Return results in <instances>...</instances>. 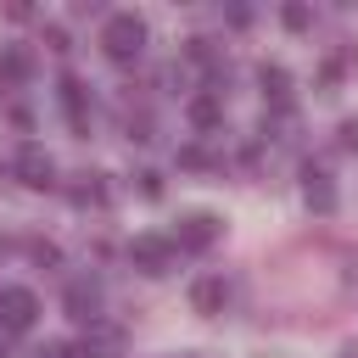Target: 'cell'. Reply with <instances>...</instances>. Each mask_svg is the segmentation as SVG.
Here are the masks:
<instances>
[{
    "label": "cell",
    "mask_w": 358,
    "mask_h": 358,
    "mask_svg": "<svg viewBox=\"0 0 358 358\" xmlns=\"http://www.w3.org/2000/svg\"><path fill=\"white\" fill-rule=\"evenodd\" d=\"M185 117H190L196 129H218V123H224V90H196L190 106H185Z\"/></svg>",
    "instance_id": "cell-9"
},
{
    "label": "cell",
    "mask_w": 358,
    "mask_h": 358,
    "mask_svg": "<svg viewBox=\"0 0 358 358\" xmlns=\"http://www.w3.org/2000/svg\"><path fill=\"white\" fill-rule=\"evenodd\" d=\"M45 45H50V50H67V28H62V22H45Z\"/></svg>",
    "instance_id": "cell-19"
},
{
    "label": "cell",
    "mask_w": 358,
    "mask_h": 358,
    "mask_svg": "<svg viewBox=\"0 0 358 358\" xmlns=\"http://www.w3.org/2000/svg\"><path fill=\"white\" fill-rule=\"evenodd\" d=\"M11 173H17V179H22L28 190H50V185H56V162H50V151H45V145H34V140H28L22 151H17Z\"/></svg>",
    "instance_id": "cell-3"
},
{
    "label": "cell",
    "mask_w": 358,
    "mask_h": 358,
    "mask_svg": "<svg viewBox=\"0 0 358 358\" xmlns=\"http://www.w3.org/2000/svg\"><path fill=\"white\" fill-rule=\"evenodd\" d=\"M39 319V296L28 285H0V330H28Z\"/></svg>",
    "instance_id": "cell-4"
},
{
    "label": "cell",
    "mask_w": 358,
    "mask_h": 358,
    "mask_svg": "<svg viewBox=\"0 0 358 358\" xmlns=\"http://www.w3.org/2000/svg\"><path fill=\"white\" fill-rule=\"evenodd\" d=\"M218 218L213 213H185L179 218V229H173V252H207L213 241H218Z\"/></svg>",
    "instance_id": "cell-6"
},
{
    "label": "cell",
    "mask_w": 358,
    "mask_h": 358,
    "mask_svg": "<svg viewBox=\"0 0 358 358\" xmlns=\"http://www.w3.org/2000/svg\"><path fill=\"white\" fill-rule=\"evenodd\" d=\"M179 162H185V168H213V157H207L201 145H185V151H179Z\"/></svg>",
    "instance_id": "cell-18"
},
{
    "label": "cell",
    "mask_w": 358,
    "mask_h": 358,
    "mask_svg": "<svg viewBox=\"0 0 358 358\" xmlns=\"http://www.w3.org/2000/svg\"><path fill=\"white\" fill-rule=\"evenodd\" d=\"M101 50H106L112 62H134V56L145 50V17H134V11H112V17L101 22Z\"/></svg>",
    "instance_id": "cell-1"
},
{
    "label": "cell",
    "mask_w": 358,
    "mask_h": 358,
    "mask_svg": "<svg viewBox=\"0 0 358 358\" xmlns=\"http://www.w3.org/2000/svg\"><path fill=\"white\" fill-rule=\"evenodd\" d=\"M62 308H67L73 319H84V324H95V319H101V280H90V274H78V280H67V291H62Z\"/></svg>",
    "instance_id": "cell-7"
},
{
    "label": "cell",
    "mask_w": 358,
    "mask_h": 358,
    "mask_svg": "<svg viewBox=\"0 0 358 358\" xmlns=\"http://www.w3.org/2000/svg\"><path fill=\"white\" fill-rule=\"evenodd\" d=\"M280 22H285V28H291V34H302V28H313V11H308V6H296V0H291V6H280Z\"/></svg>",
    "instance_id": "cell-15"
},
{
    "label": "cell",
    "mask_w": 358,
    "mask_h": 358,
    "mask_svg": "<svg viewBox=\"0 0 358 358\" xmlns=\"http://www.w3.org/2000/svg\"><path fill=\"white\" fill-rule=\"evenodd\" d=\"M140 196H151V201H157V196H162V173H151V168H145V173H140Z\"/></svg>",
    "instance_id": "cell-20"
},
{
    "label": "cell",
    "mask_w": 358,
    "mask_h": 358,
    "mask_svg": "<svg viewBox=\"0 0 358 358\" xmlns=\"http://www.w3.org/2000/svg\"><path fill=\"white\" fill-rule=\"evenodd\" d=\"M34 263H62V252L50 241H34Z\"/></svg>",
    "instance_id": "cell-21"
},
{
    "label": "cell",
    "mask_w": 358,
    "mask_h": 358,
    "mask_svg": "<svg viewBox=\"0 0 358 358\" xmlns=\"http://www.w3.org/2000/svg\"><path fill=\"white\" fill-rule=\"evenodd\" d=\"M341 358H358V347H347V352H341Z\"/></svg>",
    "instance_id": "cell-22"
},
{
    "label": "cell",
    "mask_w": 358,
    "mask_h": 358,
    "mask_svg": "<svg viewBox=\"0 0 358 358\" xmlns=\"http://www.w3.org/2000/svg\"><path fill=\"white\" fill-rule=\"evenodd\" d=\"M257 84H263V95H268V101H280V106H285V95H291V73H285L280 62H263V67H257Z\"/></svg>",
    "instance_id": "cell-14"
},
{
    "label": "cell",
    "mask_w": 358,
    "mask_h": 358,
    "mask_svg": "<svg viewBox=\"0 0 358 358\" xmlns=\"http://www.w3.org/2000/svg\"><path fill=\"white\" fill-rule=\"evenodd\" d=\"M28 358H78V347H73V341H39Z\"/></svg>",
    "instance_id": "cell-16"
},
{
    "label": "cell",
    "mask_w": 358,
    "mask_h": 358,
    "mask_svg": "<svg viewBox=\"0 0 358 358\" xmlns=\"http://www.w3.org/2000/svg\"><path fill=\"white\" fill-rule=\"evenodd\" d=\"M67 201H73V207H101V201H106V185H101V173H78V179L67 185Z\"/></svg>",
    "instance_id": "cell-13"
},
{
    "label": "cell",
    "mask_w": 358,
    "mask_h": 358,
    "mask_svg": "<svg viewBox=\"0 0 358 358\" xmlns=\"http://www.w3.org/2000/svg\"><path fill=\"white\" fill-rule=\"evenodd\" d=\"M73 347H78V358H123V347H129V336H123L117 324H106V319H95V324H84V336H78Z\"/></svg>",
    "instance_id": "cell-5"
},
{
    "label": "cell",
    "mask_w": 358,
    "mask_h": 358,
    "mask_svg": "<svg viewBox=\"0 0 358 358\" xmlns=\"http://www.w3.org/2000/svg\"><path fill=\"white\" fill-rule=\"evenodd\" d=\"M336 145H341V151H358V117H347V123L336 129Z\"/></svg>",
    "instance_id": "cell-17"
},
{
    "label": "cell",
    "mask_w": 358,
    "mask_h": 358,
    "mask_svg": "<svg viewBox=\"0 0 358 358\" xmlns=\"http://www.w3.org/2000/svg\"><path fill=\"white\" fill-rule=\"evenodd\" d=\"M129 263L157 280V274L173 268V241H168V235H134V241H129Z\"/></svg>",
    "instance_id": "cell-2"
},
{
    "label": "cell",
    "mask_w": 358,
    "mask_h": 358,
    "mask_svg": "<svg viewBox=\"0 0 358 358\" xmlns=\"http://www.w3.org/2000/svg\"><path fill=\"white\" fill-rule=\"evenodd\" d=\"M302 196H308L313 213H336V185H330L324 168H308V173H302Z\"/></svg>",
    "instance_id": "cell-11"
},
{
    "label": "cell",
    "mask_w": 358,
    "mask_h": 358,
    "mask_svg": "<svg viewBox=\"0 0 358 358\" xmlns=\"http://www.w3.org/2000/svg\"><path fill=\"white\" fill-rule=\"evenodd\" d=\"M56 90H62V112H67V123H73L78 134H90V90H84V78L67 73Z\"/></svg>",
    "instance_id": "cell-8"
},
{
    "label": "cell",
    "mask_w": 358,
    "mask_h": 358,
    "mask_svg": "<svg viewBox=\"0 0 358 358\" xmlns=\"http://www.w3.org/2000/svg\"><path fill=\"white\" fill-rule=\"evenodd\" d=\"M0 358H6V330H0Z\"/></svg>",
    "instance_id": "cell-23"
},
{
    "label": "cell",
    "mask_w": 358,
    "mask_h": 358,
    "mask_svg": "<svg viewBox=\"0 0 358 358\" xmlns=\"http://www.w3.org/2000/svg\"><path fill=\"white\" fill-rule=\"evenodd\" d=\"M224 302H229V285H224L218 274H201V280L190 285V308H196V313L213 319V313H224Z\"/></svg>",
    "instance_id": "cell-10"
},
{
    "label": "cell",
    "mask_w": 358,
    "mask_h": 358,
    "mask_svg": "<svg viewBox=\"0 0 358 358\" xmlns=\"http://www.w3.org/2000/svg\"><path fill=\"white\" fill-rule=\"evenodd\" d=\"M0 78L6 84H28L34 78V50L28 45H0Z\"/></svg>",
    "instance_id": "cell-12"
}]
</instances>
